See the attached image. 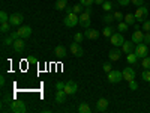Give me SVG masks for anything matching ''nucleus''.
<instances>
[{
  "mask_svg": "<svg viewBox=\"0 0 150 113\" xmlns=\"http://www.w3.org/2000/svg\"><path fill=\"white\" fill-rule=\"evenodd\" d=\"M63 24L66 27H75L77 24H80V15L75 14V12H72V14H68L63 20Z\"/></svg>",
  "mask_w": 150,
  "mask_h": 113,
  "instance_id": "f257e3e1",
  "label": "nucleus"
},
{
  "mask_svg": "<svg viewBox=\"0 0 150 113\" xmlns=\"http://www.w3.org/2000/svg\"><path fill=\"white\" fill-rule=\"evenodd\" d=\"M134 14H135V18H137L138 23H144L149 17V9L146 6H140V8H137V11L134 12Z\"/></svg>",
  "mask_w": 150,
  "mask_h": 113,
  "instance_id": "f03ea898",
  "label": "nucleus"
},
{
  "mask_svg": "<svg viewBox=\"0 0 150 113\" xmlns=\"http://www.w3.org/2000/svg\"><path fill=\"white\" fill-rule=\"evenodd\" d=\"M134 51L137 53V56H138L140 59H143V57H146V56L149 54V45H147L146 42L137 44V45H135V50H134Z\"/></svg>",
  "mask_w": 150,
  "mask_h": 113,
  "instance_id": "7ed1b4c3",
  "label": "nucleus"
},
{
  "mask_svg": "<svg viewBox=\"0 0 150 113\" xmlns=\"http://www.w3.org/2000/svg\"><path fill=\"white\" fill-rule=\"evenodd\" d=\"M11 110L14 113H26V104H24L23 101H20V99H14V101L11 103Z\"/></svg>",
  "mask_w": 150,
  "mask_h": 113,
  "instance_id": "20e7f679",
  "label": "nucleus"
},
{
  "mask_svg": "<svg viewBox=\"0 0 150 113\" xmlns=\"http://www.w3.org/2000/svg\"><path fill=\"white\" fill-rule=\"evenodd\" d=\"M108 82L110 83H120L123 80V72L122 71H116V69H112L108 72Z\"/></svg>",
  "mask_w": 150,
  "mask_h": 113,
  "instance_id": "39448f33",
  "label": "nucleus"
},
{
  "mask_svg": "<svg viewBox=\"0 0 150 113\" xmlns=\"http://www.w3.org/2000/svg\"><path fill=\"white\" fill-rule=\"evenodd\" d=\"M110 39H111V44H112V47H122L123 45V42H125V38H123V35H122V32H114V33H112L111 35V38H110Z\"/></svg>",
  "mask_w": 150,
  "mask_h": 113,
  "instance_id": "423d86ee",
  "label": "nucleus"
},
{
  "mask_svg": "<svg viewBox=\"0 0 150 113\" xmlns=\"http://www.w3.org/2000/svg\"><path fill=\"white\" fill-rule=\"evenodd\" d=\"M23 20H24V17H23V14H20V12H15V14H11V17H9V23H11V26H14V27L21 26Z\"/></svg>",
  "mask_w": 150,
  "mask_h": 113,
  "instance_id": "0eeeda50",
  "label": "nucleus"
},
{
  "mask_svg": "<svg viewBox=\"0 0 150 113\" xmlns=\"http://www.w3.org/2000/svg\"><path fill=\"white\" fill-rule=\"evenodd\" d=\"M90 15L92 14H89V12H81V15H80V26L81 27H84V29L90 27V23H92Z\"/></svg>",
  "mask_w": 150,
  "mask_h": 113,
  "instance_id": "6e6552de",
  "label": "nucleus"
},
{
  "mask_svg": "<svg viewBox=\"0 0 150 113\" xmlns=\"http://www.w3.org/2000/svg\"><path fill=\"white\" fill-rule=\"evenodd\" d=\"M69 50H71V53H72L74 56H77V57H81V56L84 54L83 47H81V44H80V42H75V41H74V42L71 44Z\"/></svg>",
  "mask_w": 150,
  "mask_h": 113,
  "instance_id": "1a4fd4ad",
  "label": "nucleus"
},
{
  "mask_svg": "<svg viewBox=\"0 0 150 113\" xmlns=\"http://www.w3.org/2000/svg\"><path fill=\"white\" fill-rule=\"evenodd\" d=\"M77 91H78V84L75 83L74 80L66 82V84H65V92H66L68 95H74V94H77Z\"/></svg>",
  "mask_w": 150,
  "mask_h": 113,
  "instance_id": "9d476101",
  "label": "nucleus"
},
{
  "mask_svg": "<svg viewBox=\"0 0 150 113\" xmlns=\"http://www.w3.org/2000/svg\"><path fill=\"white\" fill-rule=\"evenodd\" d=\"M131 39L134 41V44L137 45V44H141V42H144V32L143 30H140V29H137V30H134V33H132V38Z\"/></svg>",
  "mask_w": 150,
  "mask_h": 113,
  "instance_id": "9b49d317",
  "label": "nucleus"
},
{
  "mask_svg": "<svg viewBox=\"0 0 150 113\" xmlns=\"http://www.w3.org/2000/svg\"><path fill=\"white\" fill-rule=\"evenodd\" d=\"M120 48H122V53L129 54V53H132L134 50H135V44H134V41H132V39H131V41H125V42H123V45H122Z\"/></svg>",
  "mask_w": 150,
  "mask_h": 113,
  "instance_id": "f8f14e48",
  "label": "nucleus"
},
{
  "mask_svg": "<svg viewBox=\"0 0 150 113\" xmlns=\"http://www.w3.org/2000/svg\"><path fill=\"white\" fill-rule=\"evenodd\" d=\"M123 80H126V82H131V80H135V71L129 67H126L123 71Z\"/></svg>",
  "mask_w": 150,
  "mask_h": 113,
  "instance_id": "ddd939ff",
  "label": "nucleus"
},
{
  "mask_svg": "<svg viewBox=\"0 0 150 113\" xmlns=\"http://www.w3.org/2000/svg\"><path fill=\"white\" fill-rule=\"evenodd\" d=\"M120 56H122V51L119 50V47H114V48H111L110 51H108V57H110V60H112V62L119 60Z\"/></svg>",
  "mask_w": 150,
  "mask_h": 113,
  "instance_id": "4468645a",
  "label": "nucleus"
},
{
  "mask_svg": "<svg viewBox=\"0 0 150 113\" xmlns=\"http://www.w3.org/2000/svg\"><path fill=\"white\" fill-rule=\"evenodd\" d=\"M18 35H20V38H23V39L30 38V35H32V27H30V26H21V27L18 29Z\"/></svg>",
  "mask_w": 150,
  "mask_h": 113,
  "instance_id": "2eb2a0df",
  "label": "nucleus"
},
{
  "mask_svg": "<svg viewBox=\"0 0 150 113\" xmlns=\"http://www.w3.org/2000/svg\"><path fill=\"white\" fill-rule=\"evenodd\" d=\"M108 109V101L105 98H101V99H98L96 101V106H95V110L96 112H105Z\"/></svg>",
  "mask_w": 150,
  "mask_h": 113,
  "instance_id": "dca6fc26",
  "label": "nucleus"
},
{
  "mask_svg": "<svg viewBox=\"0 0 150 113\" xmlns=\"http://www.w3.org/2000/svg\"><path fill=\"white\" fill-rule=\"evenodd\" d=\"M84 36L87 38V39H98V38H99V32L96 30V29H86V33H84Z\"/></svg>",
  "mask_w": 150,
  "mask_h": 113,
  "instance_id": "f3484780",
  "label": "nucleus"
},
{
  "mask_svg": "<svg viewBox=\"0 0 150 113\" xmlns=\"http://www.w3.org/2000/svg\"><path fill=\"white\" fill-rule=\"evenodd\" d=\"M66 97H68V94L65 92V89H59V91L56 92V101L62 104V103L66 101Z\"/></svg>",
  "mask_w": 150,
  "mask_h": 113,
  "instance_id": "a211bd4d",
  "label": "nucleus"
},
{
  "mask_svg": "<svg viewBox=\"0 0 150 113\" xmlns=\"http://www.w3.org/2000/svg\"><path fill=\"white\" fill-rule=\"evenodd\" d=\"M14 50L17 53H21L23 50H24V47H26V44H24V41H23V38H18V39H15V42H14Z\"/></svg>",
  "mask_w": 150,
  "mask_h": 113,
  "instance_id": "6ab92c4d",
  "label": "nucleus"
},
{
  "mask_svg": "<svg viewBox=\"0 0 150 113\" xmlns=\"http://www.w3.org/2000/svg\"><path fill=\"white\" fill-rule=\"evenodd\" d=\"M138 56H137V53L135 51H132V53H129V54H126V60H128V64L129 65H135L137 62H138Z\"/></svg>",
  "mask_w": 150,
  "mask_h": 113,
  "instance_id": "aec40b11",
  "label": "nucleus"
},
{
  "mask_svg": "<svg viewBox=\"0 0 150 113\" xmlns=\"http://www.w3.org/2000/svg\"><path fill=\"white\" fill-rule=\"evenodd\" d=\"M54 53H56L59 57L66 56V47H63V45H57V47L54 48Z\"/></svg>",
  "mask_w": 150,
  "mask_h": 113,
  "instance_id": "412c9836",
  "label": "nucleus"
},
{
  "mask_svg": "<svg viewBox=\"0 0 150 113\" xmlns=\"http://www.w3.org/2000/svg\"><path fill=\"white\" fill-rule=\"evenodd\" d=\"M117 30L122 32V33L128 32V30H129V24L125 23V21H119V23H117Z\"/></svg>",
  "mask_w": 150,
  "mask_h": 113,
  "instance_id": "4be33fe9",
  "label": "nucleus"
},
{
  "mask_svg": "<svg viewBox=\"0 0 150 113\" xmlns=\"http://www.w3.org/2000/svg\"><path fill=\"white\" fill-rule=\"evenodd\" d=\"M125 23H128L129 26H132V24H135L137 23V18H135V14H126L125 15Z\"/></svg>",
  "mask_w": 150,
  "mask_h": 113,
  "instance_id": "5701e85b",
  "label": "nucleus"
},
{
  "mask_svg": "<svg viewBox=\"0 0 150 113\" xmlns=\"http://www.w3.org/2000/svg\"><path fill=\"white\" fill-rule=\"evenodd\" d=\"M78 112H80V113H92V109H90V106H89V104L83 103V104H80V106H78Z\"/></svg>",
  "mask_w": 150,
  "mask_h": 113,
  "instance_id": "b1692460",
  "label": "nucleus"
},
{
  "mask_svg": "<svg viewBox=\"0 0 150 113\" xmlns=\"http://www.w3.org/2000/svg\"><path fill=\"white\" fill-rule=\"evenodd\" d=\"M68 6V0H57L56 2V9L57 11H63Z\"/></svg>",
  "mask_w": 150,
  "mask_h": 113,
  "instance_id": "393cba45",
  "label": "nucleus"
},
{
  "mask_svg": "<svg viewBox=\"0 0 150 113\" xmlns=\"http://www.w3.org/2000/svg\"><path fill=\"white\" fill-rule=\"evenodd\" d=\"M112 33H114V27H111V26H107V27L102 30V35H104L105 38H111Z\"/></svg>",
  "mask_w": 150,
  "mask_h": 113,
  "instance_id": "a878e982",
  "label": "nucleus"
},
{
  "mask_svg": "<svg viewBox=\"0 0 150 113\" xmlns=\"http://www.w3.org/2000/svg\"><path fill=\"white\" fill-rule=\"evenodd\" d=\"M102 21H104L105 24H111L112 21H114V14H105V15L102 17Z\"/></svg>",
  "mask_w": 150,
  "mask_h": 113,
  "instance_id": "bb28decb",
  "label": "nucleus"
},
{
  "mask_svg": "<svg viewBox=\"0 0 150 113\" xmlns=\"http://www.w3.org/2000/svg\"><path fill=\"white\" fill-rule=\"evenodd\" d=\"M141 67H143L144 69H150V56L143 57V60H141Z\"/></svg>",
  "mask_w": 150,
  "mask_h": 113,
  "instance_id": "cd10ccee",
  "label": "nucleus"
},
{
  "mask_svg": "<svg viewBox=\"0 0 150 113\" xmlns=\"http://www.w3.org/2000/svg\"><path fill=\"white\" fill-rule=\"evenodd\" d=\"M141 80L150 83V69H144V71L141 72Z\"/></svg>",
  "mask_w": 150,
  "mask_h": 113,
  "instance_id": "c85d7f7f",
  "label": "nucleus"
},
{
  "mask_svg": "<svg viewBox=\"0 0 150 113\" xmlns=\"http://www.w3.org/2000/svg\"><path fill=\"white\" fill-rule=\"evenodd\" d=\"M112 6H114V5H112V2H110V0H105V2L102 3V9H104L105 12L111 11V9H112Z\"/></svg>",
  "mask_w": 150,
  "mask_h": 113,
  "instance_id": "c756f323",
  "label": "nucleus"
},
{
  "mask_svg": "<svg viewBox=\"0 0 150 113\" xmlns=\"http://www.w3.org/2000/svg\"><path fill=\"white\" fill-rule=\"evenodd\" d=\"M0 30H2L3 33L9 32V30H11V23H9V21H6V23H2V26H0Z\"/></svg>",
  "mask_w": 150,
  "mask_h": 113,
  "instance_id": "7c9ffc66",
  "label": "nucleus"
},
{
  "mask_svg": "<svg viewBox=\"0 0 150 113\" xmlns=\"http://www.w3.org/2000/svg\"><path fill=\"white\" fill-rule=\"evenodd\" d=\"M83 39H84V35H83L81 32H77V33L74 35V41H75V42H80V44H81Z\"/></svg>",
  "mask_w": 150,
  "mask_h": 113,
  "instance_id": "2f4dec72",
  "label": "nucleus"
},
{
  "mask_svg": "<svg viewBox=\"0 0 150 113\" xmlns=\"http://www.w3.org/2000/svg\"><path fill=\"white\" fill-rule=\"evenodd\" d=\"M14 42H15V39H14V38H12L11 35L3 39V44H5V45H14Z\"/></svg>",
  "mask_w": 150,
  "mask_h": 113,
  "instance_id": "473e14b6",
  "label": "nucleus"
},
{
  "mask_svg": "<svg viewBox=\"0 0 150 113\" xmlns=\"http://www.w3.org/2000/svg\"><path fill=\"white\" fill-rule=\"evenodd\" d=\"M9 17H11V15H8L5 11H2V12H0V21H2V23H6V21H9Z\"/></svg>",
  "mask_w": 150,
  "mask_h": 113,
  "instance_id": "72a5a7b5",
  "label": "nucleus"
},
{
  "mask_svg": "<svg viewBox=\"0 0 150 113\" xmlns=\"http://www.w3.org/2000/svg\"><path fill=\"white\" fill-rule=\"evenodd\" d=\"M129 83V89L131 91H137V89H138V83H137L135 80H131V82H128Z\"/></svg>",
  "mask_w": 150,
  "mask_h": 113,
  "instance_id": "f704fd0d",
  "label": "nucleus"
},
{
  "mask_svg": "<svg viewBox=\"0 0 150 113\" xmlns=\"http://www.w3.org/2000/svg\"><path fill=\"white\" fill-rule=\"evenodd\" d=\"M123 18H125V15L122 14V12H119V11H116V12H114V20H117V23H119V21H122Z\"/></svg>",
  "mask_w": 150,
  "mask_h": 113,
  "instance_id": "c9c22d12",
  "label": "nucleus"
},
{
  "mask_svg": "<svg viewBox=\"0 0 150 113\" xmlns=\"http://www.w3.org/2000/svg\"><path fill=\"white\" fill-rule=\"evenodd\" d=\"M144 32H150V20H146L144 23H143V27H141Z\"/></svg>",
  "mask_w": 150,
  "mask_h": 113,
  "instance_id": "e433bc0d",
  "label": "nucleus"
},
{
  "mask_svg": "<svg viewBox=\"0 0 150 113\" xmlns=\"http://www.w3.org/2000/svg\"><path fill=\"white\" fill-rule=\"evenodd\" d=\"M131 3L137 8H140V6H144V0H131Z\"/></svg>",
  "mask_w": 150,
  "mask_h": 113,
  "instance_id": "4c0bfd02",
  "label": "nucleus"
},
{
  "mask_svg": "<svg viewBox=\"0 0 150 113\" xmlns=\"http://www.w3.org/2000/svg\"><path fill=\"white\" fill-rule=\"evenodd\" d=\"M80 3L87 8V6H92V5L95 3V0H80Z\"/></svg>",
  "mask_w": 150,
  "mask_h": 113,
  "instance_id": "58836bf2",
  "label": "nucleus"
},
{
  "mask_svg": "<svg viewBox=\"0 0 150 113\" xmlns=\"http://www.w3.org/2000/svg\"><path fill=\"white\" fill-rule=\"evenodd\" d=\"M102 69H104V71H105V72L108 74L110 71H112V67H111L110 64H104V65H102Z\"/></svg>",
  "mask_w": 150,
  "mask_h": 113,
  "instance_id": "ea45409f",
  "label": "nucleus"
},
{
  "mask_svg": "<svg viewBox=\"0 0 150 113\" xmlns=\"http://www.w3.org/2000/svg\"><path fill=\"white\" fill-rule=\"evenodd\" d=\"M117 3H119L120 6H129L131 0H117Z\"/></svg>",
  "mask_w": 150,
  "mask_h": 113,
  "instance_id": "a19ab883",
  "label": "nucleus"
},
{
  "mask_svg": "<svg viewBox=\"0 0 150 113\" xmlns=\"http://www.w3.org/2000/svg\"><path fill=\"white\" fill-rule=\"evenodd\" d=\"M81 8H83L81 3H80V5H74V12H75V14H80V12H81Z\"/></svg>",
  "mask_w": 150,
  "mask_h": 113,
  "instance_id": "79ce46f5",
  "label": "nucleus"
},
{
  "mask_svg": "<svg viewBox=\"0 0 150 113\" xmlns=\"http://www.w3.org/2000/svg\"><path fill=\"white\" fill-rule=\"evenodd\" d=\"M144 42H146L147 45H150V32H146V33H144Z\"/></svg>",
  "mask_w": 150,
  "mask_h": 113,
  "instance_id": "37998d69",
  "label": "nucleus"
},
{
  "mask_svg": "<svg viewBox=\"0 0 150 113\" xmlns=\"http://www.w3.org/2000/svg\"><path fill=\"white\" fill-rule=\"evenodd\" d=\"M65 84H66V83H63V82H57V83H56V89H57V91H59V89H65Z\"/></svg>",
  "mask_w": 150,
  "mask_h": 113,
  "instance_id": "c03bdc74",
  "label": "nucleus"
},
{
  "mask_svg": "<svg viewBox=\"0 0 150 113\" xmlns=\"http://www.w3.org/2000/svg\"><path fill=\"white\" fill-rule=\"evenodd\" d=\"M12 38H14V39H18V38H20V35H18V30H15V32H11L9 33Z\"/></svg>",
  "mask_w": 150,
  "mask_h": 113,
  "instance_id": "a18cd8bd",
  "label": "nucleus"
},
{
  "mask_svg": "<svg viewBox=\"0 0 150 113\" xmlns=\"http://www.w3.org/2000/svg\"><path fill=\"white\" fill-rule=\"evenodd\" d=\"M65 11H66V14H72V12H74V6H69V5H68V6L65 8Z\"/></svg>",
  "mask_w": 150,
  "mask_h": 113,
  "instance_id": "49530a36",
  "label": "nucleus"
},
{
  "mask_svg": "<svg viewBox=\"0 0 150 113\" xmlns=\"http://www.w3.org/2000/svg\"><path fill=\"white\" fill-rule=\"evenodd\" d=\"M104 2H105V0H95V3H96V5H102Z\"/></svg>",
  "mask_w": 150,
  "mask_h": 113,
  "instance_id": "de8ad7c7",
  "label": "nucleus"
},
{
  "mask_svg": "<svg viewBox=\"0 0 150 113\" xmlns=\"http://www.w3.org/2000/svg\"><path fill=\"white\" fill-rule=\"evenodd\" d=\"M0 84H2V86H5V77H2V79H0Z\"/></svg>",
  "mask_w": 150,
  "mask_h": 113,
  "instance_id": "09e8293b",
  "label": "nucleus"
}]
</instances>
